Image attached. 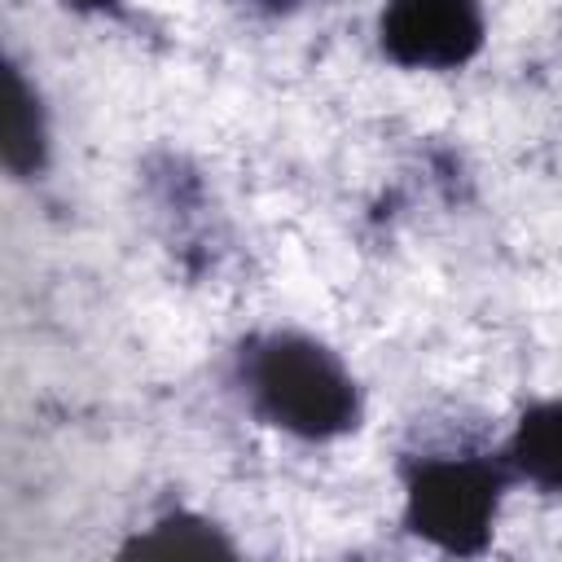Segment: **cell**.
Masks as SVG:
<instances>
[{"mask_svg": "<svg viewBox=\"0 0 562 562\" xmlns=\"http://www.w3.org/2000/svg\"><path fill=\"white\" fill-rule=\"evenodd\" d=\"M237 4H246V9H259V13H290V9H299L303 0H237Z\"/></svg>", "mask_w": 562, "mask_h": 562, "instance_id": "obj_7", "label": "cell"}, {"mask_svg": "<svg viewBox=\"0 0 562 562\" xmlns=\"http://www.w3.org/2000/svg\"><path fill=\"white\" fill-rule=\"evenodd\" d=\"M48 162V114L40 88L22 75L18 61L4 66V167L18 180H31Z\"/></svg>", "mask_w": 562, "mask_h": 562, "instance_id": "obj_5", "label": "cell"}, {"mask_svg": "<svg viewBox=\"0 0 562 562\" xmlns=\"http://www.w3.org/2000/svg\"><path fill=\"white\" fill-rule=\"evenodd\" d=\"M246 408L294 439L329 443L360 426V386L342 356L303 329L250 334L233 356Z\"/></svg>", "mask_w": 562, "mask_h": 562, "instance_id": "obj_1", "label": "cell"}, {"mask_svg": "<svg viewBox=\"0 0 562 562\" xmlns=\"http://www.w3.org/2000/svg\"><path fill=\"white\" fill-rule=\"evenodd\" d=\"M514 483H531L540 492H562V400L531 404L514 435L501 448Z\"/></svg>", "mask_w": 562, "mask_h": 562, "instance_id": "obj_4", "label": "cell"}, {"mask_svg": "<svg viewBox=\"0 0 562 562\" xmlns=\"http://www.w3.org/2000/svg\"><path fill=\"white\" fill-rule=\"evenodd\" d=\"M404 527L443 553H483L514 474L501 452H422L404 461Z\"/></svg>", "mask_w": 562, "mask_h": 562, "instance_id": "obj_2", "label": "cell"}, {"mask_svg": "<svg viewBox=\"0 0 562 562\" xmlns=\"http://www.w3.org/2000/svg\"><path fill=\"white\" fill-rule=\"evenodd\" d=\"M487 18L479 0H382L378 48L404 70H461L483 53Z\"/></svg>", "mask_w": 562, "mask_h": 562, "instance_id": "obj_3", "label": "cell"}, {"mask_svg": "<svg viewBox=\"0 0 562 562\" xmlns=\"http://www.w3.org/2000/svg\"><path fill=\"white\" fill-rule=\"evenodd\" d=\"M123 553H140V558H233V540L202 514L176 509L167 518H158L145 536H136Z\"/></svg>", "mask_w": 562, "mask_h": 562, "instance_id": "obj_6", "label": "cell"}, {"mask_svg": "<svg viewBox=\"0 0 562 562\" xmlns=\"http://www.w3.org/2000/svg\"><path fill=\"white\" fill-rule=\"evenodd\" d=\"M66 4H75V9H92V13H101V9H114L119 0H66Z\"/></svg>", "mask_w": 562, "mask_h": 562, "instance_id": "obj_8", "label": "cell"}]
</instances>
